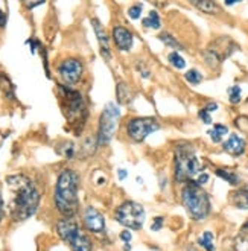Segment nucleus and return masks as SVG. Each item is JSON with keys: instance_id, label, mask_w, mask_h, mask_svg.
<instances>
[{"instance_id": "1", "label": "nucleus", "mask_w": 248, "mask_h": 251, "mask_svg": "<svg viewBox=\"0 0 248 251\" xmlns=\"http://www.w3.org/2000/svg\"><path fill=\"white\" fill-rule=\"evenodd\" d=\"M6 186L9 189V215L12 221L22 223L29 219L38 210L40 192L34 181L26 175L6 176Z\"/></svg>"}, {"instance_id": "2", "label": "nucleus", "mask_w": 248, "mask_h": 251, "mask_svg": "<svg viewBox=\"0 0 248 251\" xmlns=\"http://www.w3.org/2000/svg\"><path fill=\"white\" fill-rule=\"evenodd\" d=\"M79 175L74 169H63L56 178L53 202L63 218L72 219L79 210Z\"/></svg>"}, {"instance_id": "3", "label": "nucleus", "mask_w": 248, "mask_h": 251, "mask_svg": "<svg viewBox=\"0 0 248 251\" xmlns=\"http://www.w3.org/2000/svg\"><path fill=\"white\" fill-rule=\"evenodd\" d=\"M174 174L177 183H191L201 174V163L191 143H178L174 154Z\"/></svg>"}, {"instance_id": "4", "label": "nucleus", "mask_w": 248, "mask_h": 251, "mask_svg": "<svg viewBox=\"0 0 248 251\" xmlns=\"http://www.w3.org/2000/svg\"><path fill=\"white\" fill-rule=\"evenodd\" d=\"M58 92H60L61 107L67 122L76 132H81L87 122V114H89L84 96L69 85H60Z\"/></svg>"}, {"instance_id": "5", "label": "nucleus", "mask_w": 248, "mask_h": 251, "mask_svg": "<svg viewBox=\"0 0 248 251\" xmlns=\"http://www.w3.org/2000/svg\"><path fill=\"white\" fill-rule=\"evenodd\" d=\"M181 202L194 221H204L210 213V198L197 181L184 184L181 189Z\"/></svg>"}, {"instance_id": "6", "label": "nucleus", "mask_w": 248, "mask_h": 251, "mask_svg": "<svg viewBox=\"0 0 248 251\" xmlns=\"http://www.w3.org/2000/svg\"><path fill=\"white\" fill-rule=\"evenodd\" d=\"M56 231L72 251H93L90 238L74 219L63 218L56 223Z\"/></svg>"}, {"instance_id": "7", "label": "nucleus", "mask_w": 248, "mask_h": 251, "mask_svg": "<svg viewBox=\"0 0 248 251\" xmlns=\"http://www.w3.org/2000/svg\"><path fill=\"white\" fill-rule=\"evenodd\" d=\"M145 218L147 213L143 205L136 201L122 202L114 213V219L128 230H140L145 224Z\"/></svg>"}, {"instance_id": "8", "label": "nucleus", "mask_w": 248, "mask_h": 251, "mask_svg": "<svg viewBox=\"0 0 248 251\" xmlns=\"http://www.w3.org/2000/svg\"><path fill=\"white\" fill-rule=\"evenodd\" d=\"M119 117H121V110L118 105L113 104V102L105 105L99 119L98 146H104L113 139L116 128H118V124H119Z\"/></svg>"}, {"instance_id": "9", "label": "nucleus", "mask_w": 248, "mask_h": 251, "mask_svg": "<svg viewBox=\"0 0 248 251\" xmlns=\"http://www.w3.org/2000/svg\"><path fill=\"white\" fill-rule=\"evenodd\" d=\"M238 49V46L227 37H221L216 41H213L210 46L204 50V60L206 64L212 69H216L225 58H228L233 52Z\"/></svg>"}, {"instance_id": "10", "label": "nucleus", "mask_w": 248, "mask_h": 251, "mask_svg": "<svg viewBox=\"0 0 248 251\" xmlns=\"http://www.w3.org/2000/svg\"><path fill=\"white\" fill-rule=\"evenodd\" d=\"M160 129V124L154 117H134L126 124V134L131 140L142 143L149 134Z\"/></svg>"}, {"instance_id": "11", "label": "nucleus", "mask_w": 248, "mask_h": 251, "mask_svg": "<svg viewBox=\"0 0 248 251\" xmlns=\"http://www.w3.org/2000/svg\"><path fill=\"white\" fill-rule=\"evenodd\" d=\"M82 73H84V66L78 58H66L58 66V75H60L63 82L67 84L69 87L76 84L81 79Z\"/></svg>"}, {"instance_id": "12", "label": "nucleus", "mask_w": 248, "mask_h": 251, "mask_svg": "<svg viewBox=\"0 0 248 251\" xmlns=\"http://www.w3.org/2000/svg\"><path fill=\"white\" fill-rule=\"evenodd\" d=\"M82 221H84V226L85 228L89 230L90 233L95 234H102L105 231V218L102 215L98 209L92 207H85L82 212Z\"/></svg>"}, {"instance_id": "13", "label": "nucleus", "mask_w": 248, "mask_h": 251, "mask_svg": "<svg viewBox=\"0 0 248 251\" xmlns=\"http://www.w3.org/2000/svg\"><path fill=\"white\" fill-rule=\"evenodd\" d=\"M113 40H114L116 48L119 50L128 52V50H131V48H133L134 35L124 26H114L113 27Z\"/></svg>"}, {"instance_id": "14", "label": "nucleus", "mask_w": 248, "mask_h": 251, "mask_svg": "<svg viewBox=\"0 0 248 251\" xmlns=\"http://www.w3.org/2000/svg\"><path fill=\"white\" fill-rule=\"evenodd\" d=\"M92 25H93V29H95V34L98 37V43H99V48H100V55H102L104 60L110 61L111 60V52H110V44H108V37H107L105 29L102 27V25L96 19L92 20Z\"/></svg>"}, {"instance_id": "15", "label": "nucleus", "mask_w": 248, "mask_h": 251, "mask_svg": "<svg viewBox=\"0 0 248 251\" xmlns=\"http://www.w3.org/2000/svg\"><path fill=\"white\" fill-rule=\"evenodd\" d=\"M245 146H247L245 140L241 136H238V134H230V137L227 139V142H224V145H223L224 151L227 154L233 155V157L242 155L244 151H245Z\"/></svg>"}, {"instance_id": "16", "label": "nucleus", "mask_w": 248, "mask_h": 251, "mask_svg": "<svg viewBox=\"0 0 248 251\" xmlns=\"http://www.w3.org/2000/svg\"><path fill=\"white\" fill-rule=\"evenodd\" d=\"M116 96H118V100H119V104H129L131 100H133L134 98V93L133 90L129 88V85L124 81H119L118 85H116Z\"/></svg>"}, {"instance_id": "17", "label": "nucleus", "mask_w": 248, "mask_h": 251, "mask_svg": "<svg viewBox=\"0 0 248 251\" xmlns=\"http://www.w3.org/2000/svg\"><path fill=\"white\" fill-rule=\"evenodd\" d=\"M230 201L235 207L242 209V210H248V187H244V189L233 192Z\"/></svg>"}, {"instance_id": "18", "label": "nucleus", "mask_w": 248, "mask_h": 251, "mask_svg": "<svg viewBox=\"0 0 248 251\" xmlns=\"http://www.w3.org/2000/svg\"><path fill=\"white\" fill-rule=\"evenodd\" d=\"M142 25L145 27H149V29H160V27H162V20H160L157 11L152 9V11H149L148 17H145L142 20Z\"/></svg>"}, {"instance_id": "19", "label": "nucleus", "mask_w": 248, "mask_h": 251, "mask_svg": "<svg viewBox=\"0 0 248 251\" xmlns=\"http://www.w3.org/2000/svg\"><path fill=\"white\" fill-rule=\"evenodd\" d=\"M228 132V128L225 125H221V124H216L210 131H209V136L212 139V142L215 143H220L223 140V137Z\"/></svg>"}, {"instance_id": "20", "label": "nucleus", "mask_w": 248, "mask_h": 251, "mask_svg": "<svg viewBox=\"0 0 248 251\" xmlns=\"http://www.w3.org/2000/svg\"><path fill=\"white\" fill-rule=\"evenodd\" d=\"M192 5L195 8H198L199 11L206 12V14H218L220 12V8L215 2H210V0H202V2H192Z\"/></svg>"}, {"instance_id": "21", "label": "nucleus", "mask_w": 248, "mask_h": 251, "mask_svg": "<svg viewBox=\"0 0 248 251\" xmlns=\"http://www.w3.org/2000/svg\"><path fill=\"white\" fill-rule=\"evenodd\" d=\"M0 85H2L3 95L8 99H14V85H12L11 79L6 75H3V73H0Z\"/></svg>"}, {"instance_id": "22", "label": "nucleus", "mask_w": 248, "mask_h": 251, "mask_svg": "<svg viewBox=\"0 0 248 251\" xmlns=\"http://www.w3.org/2000/svg\"><path fill=\"white\" fill-rule=\"evenodd\" d=\"M216 175H218V176H221V178L225 180L228 184L236 186V184L239 183V176H238L235 172H231V171H227V169H218V171H216Z\"/></svg>"}, {"instance_id": "23", "label": "nucleus", "mask_w": 248, "mask_h": 251, "mask_svg": "<svg viewBox=\"0 0 248 251\" xmlns=\"http://www.w3.org/2000/svg\"><path fill=\"white\" fill-rule=\"evenodd\" d=\"M168 61H169V64H171L172 67L178 69V70H181V69L186 67V60H184V58H183L178 52H171V53L168 55Z\"/></svg>"}, {"instance_id": "24", "label": "nucleus", "mask_w": 248, "mask_h": 251, "mask_svg": "<svg viewBox=\"0 0 248 251\" xmlns=\"http://www.w3.org/2000/svg\"><path fill=\"white\" fill-rule=\"evenodd\" d=\"M198 244L206 250V251H213L215 245H213V234L210 231H204L202 236L198 239Z\"/></svg>"}, {"instance_id": "25", "label": "nucleus", "mask_w": 248, "mask_h": 251, "mask_svg": "<svg viewBox=\"0 0 248 251\" xmlns=\"http://www.w3.org/2000/svg\"><path fill=\"white\" fill-rule=\"evenodd\" d=\"M184 78H186L187 82H191L192 85H198V84L202 81V75H201V73H199L198 70H195V69L187 70V72L184 73Z\"/></svg>"}, {"instance_id": "26", "label": "nucleus", "mask_w": 248, "mask_h": 251, "mask_svg": "<svg viewBox=\"0 0 248 251\" xmlns=\"http://www.w3.org/2000/svg\"><path fill=\"white\" fill-rule=\"evenodd\" d=\"M158 38L162 40V41L166 44V46H168V48H171V49H178V50H181V49H183V48H181V44H180L177 40H175L172 35H169V34H162Z\"/></svg>"}, {"instance_id": "27", "label": "nucleus", "mask_w": 248, "mask_h": 251, "mask_svg": "<svg viewBox=\"0 0 248 251\" xmlns=\"http://www.w3.org/2000/svg\"><path fill=\"white\" fill-rule=\"evenodd\" d=\"M241 87L239 85H233L228 88V99L231 104H239L241 102Z\"/></svg>"}, {"instance_id": "28", "label": "nucleus", "mask_w": 248, "mask_h": 251, "mask_svg": "<svg viewBox=\"0 0 248 251\" xmlns=\"http://www.w3.org/2000/svg\"><path fill=\"white\" fill-rule=\"evenodd\" d=\"M142 9H143L142 5H133V6H129V9H128V16H129V19L139 20L140 16H142Z\"/></svg>"}, {"instance_id": "29", "label": "nucleus", "mask_w": 248, "mask_h": 251, "mask_svg": "<svg viewBox=\"0 0 248 251\" xmlns=\"http://www.w3.org/2000/svg\"><path fill=\"white\" fill-rule=\"evenodd\" d=\"M66 158H74V155H75V146H74V143H66L64 146H63V150L60 151Z\"/></svg>"}, {"instance_id": "30", "label": "nucleus", "mask_w": 248, "mask_h": 251, "mask_svg": "<svg viewBox=\"0 0 248 251\" xmlns=\"http://www.w3.org/2000/svg\"><path fill=\"white\" fill-rule=\"evenodd\" d=\"M199 119L206 124V125H210L212 124V116H210V113L206 110V108H202L201 111H199Z\"/></svg>"}, {"instance_id": "31", "label": "nucleus", "mask_w": 248, "mask_h": 251, "mask_svg": "<svg viewBox=\"0 0 248 251\" xmlns=\"http://www.w3.org/2000/svg\"><path fill=\"white\" fill-rule=\"evenodd\" d=\"M162 227H163V218L162 216L154 218L152 224H151V230L152 231H158V230H162Z\"/></svg>"}, {"instance_id": "32", "label": "nucleus", "mask_w": 248, "mask_h": 251, "mask_svg": "<svg viewBox=\"0 0 248 251\" xmlns=\"http://www.w3.org/2000/svg\"><path fill=\"white\" fill-rule=\"evenodd\" d=\"M207 181H209V175H207L206 172H202V174H199V175L197 176V184H198V186L206 184Z\"/></svg>"}, {"instance_id": "33", "label": "nucleus", "mask_w": 248, "mask_h": 251, "mask_svg": "<svg viewBox=\"0 0 248 251\" xmlns=\"http://www.w3.org/2000/svg\"><path fill=\"white\" fill-rule=\"evenodd\" d=\"M121 239H122L125 244H129V242H131V239H133V234L129 233V230H125V231H122V233H121Z\"/></svg>"}, {"instance_id": "34", "label": "nucleus", "mask_w": 248, "mask_h": 251, "mask_svg": "<svg viewBox=\"0 0 248 251\" xmlns=\"http://www.w3.org/2000/svg\"><path fill=\"white\" fill-rule=\"evenodd\" d=\"M6 25V14L0 9V27H3Z\"/></svg>"}, {"instance_id": "35", "label": "nucleus", "mask_w": 248, "mask_h": 251, "mask_svg": "<svg viewBox=\"0 0 248 251\" xmlns=\"http://www.w3.org/2000/svg\"><path fill=\"white\" fill-rule=\"evenodd\" d=\"M206 110H207L209 113L216 111V110H218V104H216V102H210V104H207V105H206Z\"/></svg>"}, {"instance_id": "36", "label": "nucleus", "mask_w": 248, "mask_h": 251, "mask_svg": "<svg viewBox=\"0 0 248 251\" xmlns=\"http://www.w3.org/2000/svg\"><path fill=\"white\" fill-rule=\"evenodd\" d=\"M3 219V198H2V192H0V223Z\"/></svg>"}, {"instance_id": "37", "label": "nucleus", "mask_w": 248, "mask_h": 251, "mask_svg": "<svg viewBox=\"0 0 248 251\" xmlns=\"http://www.w3.org/2000/svg\"><path fill=\"white\" fill-rule=\"evenodd\" d=\"M118 174H119V180H125V178H126V175H128L125 169H119Z\"/></svg>"}, {"instance_id": "38", "label": "nucleus", "mask_w": 248, "mask_h": 251, "mask_svg": "<svg viewBox=\"0 0 248 251\" xmlns=\"http://www.w3.org/2000/svg\"><path fill=\"white\" fill-rule=\"evenodd\" d=\"M3 139H5V136L0 134V146H2V142H3Z\"/></svg>"}]
</instances>
